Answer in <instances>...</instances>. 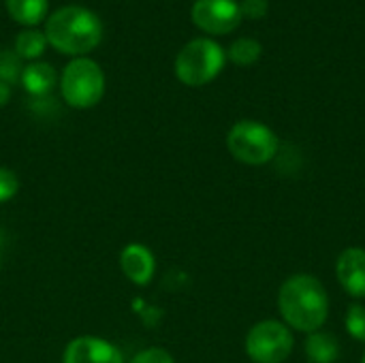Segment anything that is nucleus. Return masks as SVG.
I'll use <instances>...</instances> for the list:
<instances>
[{
    "label": "nucleus",
    "instance_id": "1",
    "mask_svg": "<svg viewBox=\"0 0 365 363\" xmlns=\"http://www.w3.org/2000/svg\"><path fill=\"white\" fill-rule=\"evenodd\" d=\"M278 312L287 327L304 334L321 332L329 317V295L310 274L289 276L278 291Z\"/></svg>",
    "mask_w": 365,
    "mask_h": 363
},
{
    "label": "nucleus",
    "instance_id": "2",
    "mask_svg": "<svg viewBox=\"0 0 365 363\" xmlns=\"http://www.w3.org/2000/svg\"><path fill=\"white\" fill-rule=\"evenodd\" d=\"M47 43L71 56L92 51L103 39V21L86 6H62L45 24Z\"/></svg>",
    "mask_w": 365,
    "mask_h": 363
},
{
    "label": "nucleus",
    "instance_id": "3",
    "mask_svg": "<svg viewBox=\"0 0 365 363\" xmlns=\"http://www.w3.org/2000/svg\"><path fill=\"white\" fill-rule=\"evenodd\" d=\"M227 148L235 160L250 167H259L276 158L280 150V139L263 122L240 120L231 126L227 135Z\"/></svg>",
    "mask_w": 365,
    "mask_h": 363
},
{
    "label": "nucleus",
    "instance_id": "4",
    "mask_svg": "<svg viewBox=\"0 0 365 363\" xmlns=\"http://www.w3.org/2000/svg\"><path fill=\"white\" fill-rule=\"evenodd\" d=\"M227 53L212 39H192L175 58V75L182 83L199 88L214 81L225 68Z\"/></svg>",
    "mask_w": 365,
    "mask_h": 363
},
{
    "label": "nucleus",
    "instance_id": "5",
    "mask_svg": "<svg viewBox=\"0 0 365 363\" xmlns=\"http://www.w3.org/2000/svg\"><path fill=\"white\" fill-rule=\"evenodd\" d=\"M64 101L75 109L94 107L105 94V73L90 58H75L62 71L60 79Z\"/></svg>",
    "mask_w": 365,
    "mask_h": 363
},
{
    "label": "nucleus",
    "instance_id": "6",
    "mask_svg": "<svg viewBox=\"0 0 365 363\" xmlns=\"http://www.w3.org/2000/svg\"><path fill=\"white\" fill-rule=\"evenodd\" d=\"M295 338L282 321H261L246 336V355L255 363H284L293 353Z\"/></svg>",
    "mask_w": 365,
    "mask_h": 363
},
{
    "label": "nucleus",
    "instance_id": "7",
    "mask_svg": "<svg viewBox=\"0 0 365 363\" xmlns=\"http://www.w3.org/2000/svg\"><path fill=\"white\" fill-rule=\"evenodd\" d=\"M190 15L195 26L210 34H229L242 21V11L235 0H197Z\"/></svg>",
    "mask_w": 365,
    "mask_h": 363
},
{
    "label": "nucleus",
    "instance_id": "8",
    "mask_svg": "<svg viewBox=\"0 0 365 363\" xmlns=\"http://www.w3.org/2000/svg\"><path fill=\"white\" fill-rule=\"evenodd\" d=\"M62 363H124V359L109 340L96 336H79L64 349Z\"/></svg>",
    "mask_w": 365,
    "mask_h": 363
},
{
    "label": "nucleus",
    "instance_id": "9",
    "mask_svg": "<svg viewBox=\"0 0 365 363\" xmlns=\"http://www.w3.org/2000/svg\"><path fill=\"white\" fill-rule=\"evenodd\" d=\"M336 276L340 287L355 300H365V250L346 248L336 261Z\"/></svg>",
    "mask_w": 365,
    "mask_h": 363
},
{
    "label": "nucleus",
    "instance_id": "10",
    "mask_svg": "<svg viewBox=\"0 0 365 363\" xmlns=\"http://www.w3.org/2000/svg\"><path fill=\"white\" fill-rule=\"evenodd\" d=\"M120 267H122V274L133 285L143 287L154 278L156 261H154L152 250L145 248L143 244H128L120 252Z\"/></svg>",
    "mask_w": 365,
    "mask_h": 363
},
{
    "label": "nucleus",
    "instance_id": "11",
    "mask_svg": "<svg viewBox=\"0 0 365 363\" xmlns=\"http://www.w3.org/2000/svg\"><path fill=\"white\" fill-rule=\"evenodd\" d=\"M21 86L32 96H45L56 86V71L45 62H30L21 71Z\"/></svg>",
    "mask_w": 365,
    "mask_h": 363
},
{
    "label": "nucleus",
    "instance_id": "12",
    "mask_svg": "<svg viewBox=\"0 0 365 363\" xmlns=\"http://www.w3.org/2000/svg\"><path fill=\"white\" fill-rule=\"evenodd\" d=\"M306 357L310 363H336L340 357V342L336 336L325 332L308 334Z\"/></svg>",
    "mask_w": 365,
    "mask_h": 363
},
{
    "label": "nucleus",
    "instance_id": "13",
    "mask_svg": "<svg viewBox=\"0 0 365 363\" xmlns=\"http://www.w3.org/2000/svg\"><path fill=\"white\" fill-rule=\"evenodd\" d=\"M6 11L17 24L34 28L45 19L49 11V0H6Z\"/></svg>",
    "mask_w": 365,
    "mask_h": 363
},
{
    "label": "nucleus",
    "instance_id": "14",
    "mask_svg": "<svg viewBox=\"0 0 365 363\" xmlns=\"http://www.w3.org/2000/svg\"><path fill=\"white\" fill-rule=\"evenodd\" d=\"M45 47H47L45 32H38L36 28H26L15 39V53L24 60L38 58L45 51Z\"/></svg>",
    "mask_w": 365,
    "mask_h": 363
},
{
    "label": "nucleus",
    "instance_id": "15",
    "mask_svg": "<svg viewBox=\"0 0 365 363\" xmlns=\"http://www.w3.org/2000/svg\"><path fill=\"white\" fill-rule=\"evenodd\" d=\"M261 53H263L261 43L257 39H250V36L237 39L229 47V58L237 66H250V64H255L261 58Z\"/></svg>",
    "mask_w": 365,
    "mask_h": 363
},
{
    "label": "nucleus",
    "instance_id": "16",
    "mask_svg": "<svg viewBox=\"0 0 365 363\" xmlns=\"http://www.w3.org/2000/svg\"><path fill=\"white\" fill-rule=\"evenodd\" d=\"M21 64H19V56L13 51H0V81L2 83H15L17 79H21Z\"/></svg>",
    "mask_w": 365,
    "mask_h": 363
},
{
    "label": "nucleus",
    "instance_id": "17",
    "mask_svg": "<svg viewBox=\"0 0 365 363\" xmlns=\"http://www.w3.org/2000/svg\"><path fill=\"white\" fill-rule=\"evenodd\" d=\"M346 332L359 340L365 342V306L361 304H353L349 310H346Z\"/></svg>",
    "mask_w": 365,
    "mask_h": 363
},
{
    "label": "nucleus",
    "instance_id": "18",
    "mask_svg": "<svg viewBox=\"0 0 365 363\" xmlns=\"http://www.w3.org/2000/svg\"><path fill=\"white\" fill-rule=\"evenodd\" d=\"M19 190V178L13 169L0 167V203L11 201Z\"/></svg>",
    "mask_w": 365,
    "mask_h": 363
},
{
    "label": "nucleus",
    "instance_id": "19",
    "mask_svg": "<svg viewBox=\"0 0 365 363\" xmlns=\"http://www.w3.org/2000/svg\"><path fill=\"white\" fill-rule=\"evenodd\" d=\"M130 363H175L171 353H167L165 349H145L139 355L133 357Z\"/></svg>",
    "mask_w": 365,
    "mask_h": 363
},
{
    "label": "nucleus",
    "instance_id": "20",
    "mask_svg": "<svg viewBox=\"0 0 365 363\" xmlns=\"http://www.w3.org/2000/svg\"><path fill=\"white\" fill-rule=\"evenodd\" d=\"M240 11H242V17L261 19L267 15V0H244L240 4Z\"/></svg>",
    "mask_w": 365,
    "mask_h": 363
},
{
    "label": "nucleus",
    "instance_id": "21",
    "mask_svg": "<svg viewBox=\"0 0 365 363\" xmlns=\"http://www.w3.org/2000/svg\"><path fill=\"white\" fill-rule=\"evenodd\" d=\"M9 98H11V88H9V83L0 81V107H4L9 103Z\"/></svg>",
    "mask_w": 365,
    "mask_h": 363
},
{
    "label": "nucleus",
    "instance_id": "22",
    "mask_svg": "<svg viewBox=\"0 0 365 363\" xmlns=\"http://www.w3.org/2000/svg\"><path fill=\"white\" fill-rule=\"evenodd\" d=\"M361 363H365V353H364V359H361Z\"/></svg>",
    "mask_w": 365,
    "mask_h": 363
}]
</instances>
